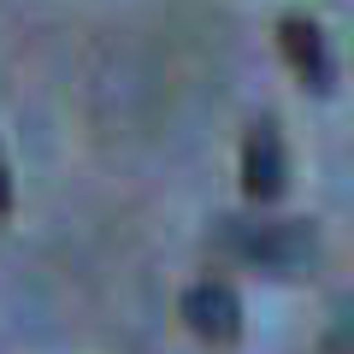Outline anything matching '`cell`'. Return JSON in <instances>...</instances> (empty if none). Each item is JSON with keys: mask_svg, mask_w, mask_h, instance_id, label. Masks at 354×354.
Wrapping results in <instances>:
<instances>
[{"mask_svg": "<svg viewBox=\"0 0 354 354\" xmlns=\"http://www.w3.org/2000/svg\"><path fill=\"white\" fill-rule=\"evenodd\" d=\"M225 242L242 260H260V266H272V272H295L301 260H313V225H301V218H278V225L225 218Z\"/></svg>", "mask_w": 354, "mask_h": 354, "instance_id": "1", "label": "cell"}, {"mask_svg": "<svg viewBox=\"0 0 354 354\" xmlns=\"http://www.w3.org/2000/svg\"><path fill=\"white\" fill-rule=\"evenodd\" d=\"M183 319L201 342H236L242 337V295L230 278H201L183 290Z\"/></svg>", "mask_w": 354, "mask_h": 354, "instance_id": "2", "label": "cell"}, {"mask_svg": "<svg viewBox=\"0 0 354 354\" xmlns=\"http://www.w3.org/2000/svg\"><path fill=\"white\" fill-rule=\"evenodd\" d=\"M283 183H290V165H283V136L272 118H260V124H248V136H242V189H248V201L272 207L283 195Z\"/></svg>", "mask_w": 354, "mask_h": 354, "instance_id": "3", "label": "cell"}, {"mask_svg": "<svg viewBox=\"0 0 354 354\" xmlns=\"http://www.w3.org/2000/svg\"><path fill=\"white\" fill-rule=\"evenodd\" d=\"M278 41L283 53H290L295 77H301V88H313V95H330V83H337V65H330V48H325V30L313 24V18H283L278 24Z\"/></svg>", "mask_w": 354, "mask_h": 354, "instance_id": "4", "label": "cell"}, {"mask_svg": "<svg viewBox=\"0 0 354 354\" xmlns=\"http://www.w3.org/2000/svg\"><path fill=\"white\" fill-rule=\"evenodd\" d=\"M12 213V171H6V153H0V218Z\"/></svg>", "mask_w": 354, "mask_h": 354, "instance_id": "5", "label": "cell"}]
</instances>
